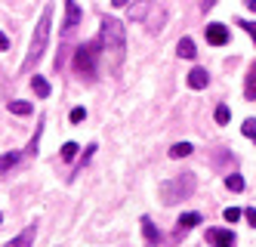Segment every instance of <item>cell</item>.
<instances>
[{
	"label": "cell",
	"mask_w": 256,
	"mask_h": 247,
	"mask_svg": "<svg viewBox=\"0 0 256 247\" xmlns=\"http://www.w3.org/2000/svg\"><path fill=\"white\" fill-rule=\"evenodd\" d=\"M84 118H86V108H80V105H78V108H71V124H80Z\"/></svg>",
	"instance_id": "obj_23"
},
{
	"label": "cell",
	"mask_w": 256,
	"mask_h": 247,
	"mask_svg": "<svg viewBox=\"0 0 256 247\" xmlns=\"http://www.w3.org/2000/svg\"><path fill=\"white\" fill-rule=\"evenodd\" d=\"M247 10H250V13H256V0H247Z\"/></svg>",
	"instance_id": "obj_29"
},
{
	"label": "cell",
	"mask_w": 256,
	"mask_h": 247,
	"mask_svg": "<svg viewBox=\"0 0 256 247\" xmlns=\"http://www.w3.org/2000/svg\"><path fill=\"white\" fill-rule=\"evenodd\" d=\"M152 10V0H136L130 7V22H145V16Z\"/></svg>",
	"instance_id": "obj_11"
},
{
	"label": "cell",
	"mask_w": 256,
	"mask_h": 247,
	"mask_svg": "<svg viewBox=\"0 0 256 247\" xmlns=\"http://www.w3.org/2000/svg\"><path fill=\"white\" fill-rule=\"evenodd\" d=\"M78 148H80L78 142H65V145H62V161H74V155H78Z\"/></svg>",
	"instance_id": "obj_19"
},
{
	"label": "cell",
	"mask_w": 256,
	"mask_h": 247,
	"mask_svg": "<svg viewBox=\"0 0 256 247\" xmlns=\"http://www.w3.org/2000/svg\"><path fill=\"white\" fill-rule=\"evenodd\" d=\"M0 222H4V216H0Z\"/></svg>",
	"instance_id": "obj_32"
},
{
	"label": "cell",
	"mask_w": 256,
	"mask_h": 247,
	"mask_svg": "<svg viewBox=\"0 0 256 247\" xmlns=\"http://www.w3.org/2000/svg\"><path fill=\"white\" fill-rule=\"evenodd\" d=\"M226 222H238V219H241V210H238V207H226Z\"/></svg>",
	"instance_id": "obj_22"
},
{
	"label": "cell",
	"mask_w": 256,
	"mask_h": 247,
	"mask_svg": "<svg viewBox=\"0 0 256 247\" xmlns=\"http://www.w3.org/2000/svg\"><path fill=\"white\" fill-rule=\"evenodd\" d=\"M210 247H234V232L232 229H207Z\"/></svg>",
	"instance_id": "obj_6"
},
{
	"label": "cell",
	"mask_w": 256,
	"mask_h": 247,
	"mask_svg": "<svg viewBox=\"0 0 256 247\" xmlns=\"http://www.w3.org/2000/svg\"><path fill=\"white\" fill-rule=\"evenodd\" d=\"M10 111H12V115H31V102L16 99V102H10Z\"/></svg>",
	"instance_id": "obj_18"
},
{
	"label": "cell",
	"mask_w": 256,
	"mask_h": 247,
	"mask_svg": "<svg viewBox=\"0 0 256 247\" xmlns=\"http://www.w3.org/2000/svg\"><path fill=\"white\" fill-rule=\"evenodd\" d=\"M253 81H256V65L250 68V81H247V84H253Z\"/></svg>",
	"instance_id": "obj_30"
},
{
	"label": "cell",
	"mask_w": 256,
	"mask_h": 247,
	"mask_svg": "<svg viewBox=\"0 0 256 247\" xmlns=\"http://www.w3.org/2000/svg\"><path fill=\"white\" fill-rule=\"evenodd\" d=\"M31 90L38 93V99H46L50 96V81L40 78V74H34V78H31Z\"/></svg>",
	"instance_id": "obj_12"
},
{
	"label": "cell",
	"mask_w": 256,
	"mask_h": 247,
	"mask_svg": "<svg viewBox=\"0 0 256 247\" xmlns=\"http://www.w3.org/2000/svg\"><path fill=\"white\" fill-rule=\"evenodd\" d=\"M226 188H228V192H241V188H244V176L241 173H228L226 176Z\"/></svg>",
	"instance_id": "obj_17"
},
{
	"label": "cell",
	"mask_w": 256,
	"mask_h": 247,
	"mask_svg": "<svg viewBox=\"0 0 256 247\" xmlns=\"http://www.w3.org/2000/svg\"><path fill=\"white\" fill-rule=\"evenodd\" d=\"M198 222H200V213H182V216L176 219V229H179V232H188V229H194Z\"/></svg>",
	"instance_id": "obj_13"
},
{
	"label": "cell",
	"mask_w": 256,
	"mask_h": 247,
	"mask_svg": "<svg viewBox=\"0 0 256 247\" xmlns=\"http://www.w3.org/2000/svg\"><path fill=\"white\" fill-rule=\"evenodd\" d=\"M176 53L182 56V59H194V56H198V50H194V41H192V37H182V41H179V47H176Z\"/></svg>",
	"instance_id": "obj_14"
},
{
	"label": "cell",
	"mask_w": 256,
	"mask_h": 247,
	"mask_svg": "<svg viewBox=\"0 0 256 247\" xmlns=\"http://www.w3.org/2000/svg\"><path fill=\"white\" fill-rule=\"evenodd\" d=\"M99 53H102V41L84 44L74 50V71L80 78H96V65H99Z\"/></svg>",
	"instance_id": "obj_4"
},
{
	"label": "cell",
	"mask_w": 256,
	"mask_h": 247,
	"mask_svg": "<svg viewBox=\"0 0 256 247\" xmlns=\"http://www.w3.org/2000/svg\"><path fill=\"white\" fill-rule=\"evenodd\" d=\"M139 222H142V235H145V244H148V247H158V244H160V232L154 229V222H152L148 216H142Z\"/></svg>",
	"instance_id": "obj_9"
},
{
	"label": "cell",
	"mask_w": 256,
	"mask_h": 247,
	"mask_svg": "<svg viewBox=\"0 0 256 247\" xmlns=\"http://www.w3.org/2000/svg\"><path fill=\"white\" fill-rule=\"evenodd\" d=\"M192 151H194V145H192V142H176V145L170 148V158H188Z\"/></svg>",
	"instance_id": "obj_16"
},
{
	"label": "cell",
	"mask_w": 256,
	"mask_h": 247,
	"mask_svg": "<svg viewBox=\"0 0 256 247\" xmlns=\"http://www.w3.org/2000/svg\"><path fill=\"white\" fill-rule=\"evenodd\" d=\"M241 133H244L247 139H253V142H256V121H253V118H247V121L241 124Z\"/></svg>",
	"instance_id": "obj_20"
},
{
	"label": "cell",
	"mask_w": 256,
	"mask_h": 247,
	"mask_svg": "<svg viewBox=\"0 0 256 247\" xmlns=\"http://www.w3.org/2000/svg\"><path fill=\"white\" fill-rule=\"evenodd\" d=\"M216 124H228V118H232V111H228V105H216Z\"/></svg>",
	"instance_id": "obj_21"
},
{
	"label": "cell",
	"mask_w": 256,
	"mask_h": 247,
	"mask_svg": "<svg viewBox=\"0 0 256 247\" xmlns=\"http://www.w3.org/2000/svg\"><path fill=\"white\" fill-rule=\"evenodd\" d=\"M194 185H198L194 173H182V176H173V179H167V182H160L158 195H160L164 204L170 207V204H176V201L192 198V195H194Z\"/></svg>",
	"instance_id": "obj_2"
},
{
	"label": "cell",
	"mask_w": 256,
	"mask_h": 247,
	"mask_svg": "<svg viewBox=\"0 0 256 247\" xmlns=\"http://www.w3.org/2000/svg\"><path fill=\"white\" fill-rule=\"evenodd\" d=\"M34 238H38V225H25V229L16 235L12 241H6V247H34Z\"/></svg>",
	"instance_id": "obj_8"
},
{
	"label": "cell",
	"mask_w": 256,
	"mask_h": 247,
	"mask_svg": "<svg viewBox=\"0 0 256 247\" xmlns=\"http://www.w3.org/2000/svg\"><path fill=\"white\" fill-rule=\"evenodd\" d=\"M112 4H114V7H126V4H130V0H112Z\"/></svg>",
	"instance_id": "obj_31"
},
{
	"label": "cell",
	"mask_w": 256,
	"mask_h": 247,
	"mask_svg": "<svg viewBox=\"0 0 256 247\" xmlns=\"http://www.w3.org/2000/svg\"><path fill=\"white\" fill-rule=\"evenodd\" d=\"M99 41H102V50H112V53L118 56V62H120L124 47H126V34H124V25L118 22L114 16H105V19H102V34H99Z\"/></svg>",
	"instance_id": "obj_3"
},
{
	"label": "cell",
	"mask_w": 256,
	"mask_h": 247,
	"mask_svg": "<svg viewBox=\"0 0 256 247\" xmlns=\"http://www.w3.org/2000/svg\"><path fill=\"white\" fill-rule=\"evenodd\" d=\"M19 151H6V155H0V173H6V170H12L16 164H19Z\"/></svg>",
	"instance_id": "obj_15"
},
{
	"label": "cell",
	"mask_w": 256,
	"mask_h": 247,
	"mask_svg": "<svg viewBox=\"0 0 256 247\" xmlns=\"http://www.w3.org/2000/svg\"><path fill=\"white\" fill-rule=\"evenodd\" d=\"M238 25H241V28L253 37V44H256V22H238Z\"/></svg>",
	"instance_id": "obj_24"
},
{
	"label": "cell",
	"mask_w": 256,
	"mask_h": 247,
	"mask_svg": "<svg viewBox=\"0 0 256 247\" xmlns=\"http://www.w3.org/2000/svg\"><path fill=\"white\" fill-rule=\"evenodd\" d=\"M80 25V7L74 0H65V22H62V34H71Z\"/></svg>",
	"instance_id": "obj_5"
},
{
	"label": "cell",
	"mask_w": 256,
	"mask_h": 247,
	"mask_svg": "<svg viewBox=\"0 0 256 247\" xmlns=\"http://www.w3.org/2000/svg\"><path fill=\"white\" fill-rule=\"evenodd\" d=\"M244 216H247V222H250L253 229H256V207H247V210H244Z\"/></svg>",
	"instance_id": "obj_25"
},
{
	"label": "cell",
	"mask_w": 256,
	"mask_h": 247,
	"mask_svg": "<svg viewBox=\"0 0 256 247\" xmlns=\"http://www.w3.org/2000/svg\"><path fill=\"white\" fill-rule=\"evenodd\" d=\"M247 99H256V81L247 84Z\"/></svg>",
	"instance_id": "obj_27"
},
{
	"label": "cell",
	"mask_w": 256,
	"mask_h": 247,
	"mask_svg": "<svg viewBox=\"0 0 256 247\" xmlns=\"http://www.w3.org/2000/svg\"><path fill=\"white\" fill-rule=\"evenodd\" d=\"M4 50H10V37L0 31V53H4Z\"/></svg>",
	"instance_id": "obj_26"
},
{
	"label": "cell",
	"mask_w": 256,
	"mask_h": 247,
	"mask_svg": "<svg viewBox=\"0 0 256 247\" xmlns=\"http://www.w3.org/2000/svg\"><path fill=\"white\" fill-rule=\"evenodd\" d=\"M213 4L216 0H200V10H213Z\"/></svg>",
	"instance_id": "obj_28"
},
{
	"label": "cell",
	"mask_w": 256,
	"mask_h": 247,
	"mask_svg": "<svg viewBox=\"0 0 256 247\" xmlns=\"http://www.w3.org/2000/svg\"><path fill=\"white\" fill-rule=\"evenodd\" d=\"M204 34H207V44H213V47L228 44V28H226V25H219V22H210V25L204 28Z\"/></svg>",
	"instance_id": "obj_7"
},
{
	"label": "cell",
	"mask_w": 256,
	"mask_h": 247,
	"mask_svg": "<svg viewBox=\"0 0 256 247\" xmlns=\"http://www.w3.org/2000/svg\"><path fill=\"white\" fill-rule=\"evenodd\" d=\"M52 4H46L44 7V13H40V19H38V28H34V34H31V47H28V53H25V62H22V74H28L34 65L40 62V56H44V50H46V41H50V28H52Z\"/></svg>",
	"instance_id": "obj_1"
},
{
	"label": "cell",
	"mask_w": 256,
	"mask_h": 247,
	"mask_svg": "<svg viewBox=\"0 0 256 247\" xmlns=\"http://www.w3.org/2000/svg\"><path fill=\"white\" fill-rule=\"evenodd\" d=\"M207 84H210V74H207L204 68H192V71H188V87H192V90H204Z\"/></svg>",
	"instance_id": "obj_10"
}]
</instances>
